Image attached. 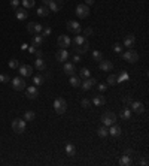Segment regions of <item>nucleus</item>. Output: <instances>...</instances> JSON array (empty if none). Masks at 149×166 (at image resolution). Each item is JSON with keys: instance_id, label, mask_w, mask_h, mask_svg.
<instances>
[{"instance_id": "f257e3e1", "label": "nucleus", "mask_w": 149, "mask_h": 166, "mask_svg": "<svg viewBox=\"0 0 149 166\" xmlns=\"http://www.w3.org/2000/svg\"><path fill=\"white\" fill-rule=\"evenodd\" d=\"M54 109H55L57 114H60V115H61V114H64L67 111V102H66V99L57 97L54 100Z\"/></svg>"}, {"instance_id": "f03ea898", "label": "nucleus", "mask_w": 149, "mask_h": 166, "mask_svg": "<svg viewBox=\"0 0 149 166\" xmlns=\"http://www.w3.org/2000/svg\"><path fill=\"white\" fill-rule=\"evenodd\" d=\"M101 121H103L104 126H112V124L116 123V114L115 112H110V111L104 112L103 115H101Z\"/></svg>"}, {"instance_id": "7ed1b4c3", "label": "nucleus", "mask_w": 149, "mask_h": 166, "mask_svg": "<svg viewBox=\"0 0 149 166\" xmlns=\"http://www.w3.org/2000/svg\"><path fill=\"white\" fill-rule=\"evenodd\" d=\"M12 130L15 132V133H23L24 130H26V120L23 118H15L14 121H12Z\"/></svg>"}, {"instance_id": "20e7f679", "label": "nucleus", "mask_w": 149, "mask_h": 166, "mask_svg": "<svg viewBox=\"0 0 149 166\" xmlns=\"http://www.w3.org/2000/svg\"><path fill=\"white\" fill-rule=\"evenodd\" d=\"M122 58L127 60L128 63H136V61L139 60V53H137L136 49H128L122 54Z\"/></svg>"}, {"instance_id": "39448f33", "label": "nucleus", "mask_w": 149, "mask_h": 166, "mask_svg": "<svg viewBox=\"0 0 149 166\" xmlns=\"http://www.w3.org/2000/svg\"><path fill=\"white\" fill-rule=\"evenodd\" d=\"M42 30H43V27H42V24H39V23H28L27 24V32L30 35H40Z\"/></svg>"}, {"instance_id": "423d86ee", "label": "nucleus", "mask_w": 149, "mask_h": 166, "mask_svg": "<svg viewBox=\"0 0 149 166\" xmlns=\"http://www.w3.org/2000/svg\"><path fill=\"white\" fill-rule=\"evenodd\" d=\"M76 15L79 18H87L90 15V6L88 5H78L76 6Z\"/></svg>"}, {"instance_id": "0eeeda50", "label": "nucleus", "mask_w": 149, "mask_h": 166, "mask_svg": "<svg viewBox=\"0 0 149 166\" xmlns=\"http://www.w3.org/2000/svg\"><path fill=\"white\" fill-rule=\"evenodd\" d=\"M12 88L17 90V91L24 90V88H26V81H24V78H21V76L14 78V79H12Z\"/></svg>"}, {"instance_id": "6e6552de", "label": "nucleus", "mask_w": 149, "mask_h": 166, "mask_svg": "<svg viewBox=\"0 0 149 166\" xmlns=\"http://www.w3.org/2000/svg\"><path fill=\"white\" fill-rule=\"evenodd\" d=\"M67 30H69L70 33H73V35H79L82 27H81V24L78 21H69L67 23Z\"/></svg>"}, {"instance_id": "1a4fd4ad", "label": "nucleus", "mask_w": 149, "mask_h": 166, "mask_svg": "<svg viewBox=\"0 0 149 166\" xmlns=\"http://www.w3.org/2000/svg\"><path fill=\"white\" fill-rule=\"evenodd\" d=\"M95 84H97V81H95L94 78H85L83 81H81V87L85 90V91H88V90H91Z\"/></svg>"}, {"instance_id": "9d476101", "label": "nucleus", "mask_w": 149, "mask_h": 166, "mask_svg": "<svg viewBox=\"0 0 149 166\" xmlns=\"http://www.w3.org/2000/svg\"><path fill=\"white\" fill-rule=\"evenodd\" d=\"M63 5H64V0H51V3L48 5V8L52 12H58L63 8Z\"/></svg>"}, {"instance_id": "9b49d317", "label": "nucleus", "mask_w": 149, "mask_h": 166, "mask_svg": "<svg viewBox=\"0 0 149 166\" xmlns=\"http://www.w3.org/2000/svg\"><path fill=\"white\" fill-rule=\"evenodd\" d=\"M26 96H27L28 99H36V97L39 96V90H37V87H36V85H30V87H27V88H26Z\"/></svg>"}, {"instance_id": "f8f14e48", "label": "nucleus", "mask_w": 149, "mask_h": 166, "mask_svg": "<svg viewBox=\"0 0 149 166\" xmlns=\"http://www.w3.org/2000/svg\"><path fill=\"white\" fill-rule=\"evenodd\" d=\"M57 44H58L60 48L66 49V48H69V45H70V39H69V36H66V35H61V36H58Z\"/></svg>"}, {"instance_id": "ddd939ff", "label": "nucleus", "mask_w": 149, "mask_h": 166, "mask_svg": "<svg viewBox=\"0 0 149 166\" xmlns=\"http://www.w3.org/2000/svg\"><path fill=\"white\" fill-rule=\"evenodd\" d=\"M18 69H19V72H21V75H23V76H31V75H33V67H31L30 65H21Z\"/></svg>"}, {"instance_id": "4468645a", "label": "nucleus", "mask_w": 149, "mask_h": 166, "mask_svg": "<svg viewBox=\"0 0 149 166\" xmlns=\"http://www.w3.org/2000/svg\"><path fill=\"white\" fill-rule=\"evenodd\" d=\"M100 63V70H103V72H109V70H112L113 69V63L110 60H101V61H99Z\"/></svg>"}, {"instance_id": "2eb2a0df", "label": "nucleus", "mask_w": 149, "mask_h": 166, "mask_svg": "<svg viewBox=\"0 0 149 166\" xmlns=\"http://www.w3.org/2000/svg\"><path fill=\"white\" fill-rule=\"evenodd\" d=\"M55 57H57V60H58V61H63V63H64V61H67V60H69V53H67L66 49L60 48V49L57 51Z\"/></svg>"}, {"instance_id": "dca6fc26", "label": "nucleus", "mask_w": 149, "mask_h": 166, "mask_svg": "<svg viewBox=\"0 0 149 166\" xmlns=\"http://www.w3.org/2000/svg\"><path fill=\"white\" fill-rule=\"evenodd\" d=\"M15 15H17L18 19H21V21H23V19H26V18L28 17V12H27L26 8H17V9H15Z\"/></svg>"}, {"instance_id": "f3484780", "label": "nucleus", "mask_w": 149, "mask_h": 166, "mask_svg": "<svg viewBox=\"0 0 149 166\" xmlns=\"http://www.w3.org/2000/svg\"><path fill=\"white\" fill-rule=\"evenodd\" d=\"M88 48H90V44H88V40H85L82 45L74 47V53H76V54H85L88 51Z\"/></svg>"}, {"instance_id": "a211bd4d", "label": "nucleus", "mask_w": 149, "mask_h": 166, "mask_svg": "<svg viewBox=\"0 0 149 166\" xmlns=\"http://www.w3.org/2000/svg\"><path fill=\"white\" fill-rule=\"evenodd\" d=\"M130 106L133 108V112H136V114H142V112H145V105H143L142 102H133Z\"/></svg>"}, {"instance_id": "6ab92c4d", "label": "nucleus", "mask_w": 149, "mask_h": 166, "mask_svg": "<svg viewBox=\"0 0 149 166\" xmlns=\"http://www.w3.org/2000/svg\"><path fill=\"white\" fill-rule=\"evenodd\" d=\"M134 44H136V38H134V35H128V36H125V39H124V47L131 48Z\"/></svg>"}, {"instance_id": "aec40b11", "label": "nucleus", "mask_w": 149, "mask_h": 166, "mask_svg": "<svg viewBox=\"0 0 149 166\" xmlns=\"http://www.w3.org/2000/svg\"><path fill=\"white\" fill-rule=\"evenodd\" d=\"M43 40H45V38L42 36V35H33V47H36V48H39L42 44H43Z\"/></svg>"}, {"instance_id": "412c9836", "label": "nucleus", "mask_w": 149, "mask_h": 166, "mask_svg": "<svg viewBox=\"0 0 149 166\" xmlns=\"http://www.w3.org/2000/svg\"><path fill=\"white\" fill-rule=\"evenodd\" d=\"M92 105H95V106H101V105H104L106 103V99H104V96H100V94H97V96H94V99H92Z\"/></svg>"}, {"instance_id": "4be33fe9", "label": "nucleus", "mask_w": 149, "mask_h": 166, "mask_svg": "<svg viewBox=\"0 0 149 166\" xmlns=\"http://www.w3.org/2000/svg\"><path fill=\"white\" fill-rule=\"evenodd\" d=\"M34 67H36L39 72H43V70H45V67H46L45 60H43V58H37V60L34 61Z\"/></svg>"}, {"instance_id": "5701e85b", "label": "nucleus", "mask_w": 149, "mask_h": 166, "mask_svg": "<svg viewBox=\"0 0 149 166\" xmlns=\"http://www.w3.org/2000/svg\"><path fill=\"white\" fill-rule=\"evenodd\" d=\"M63 69H64V72H66V74L67 75H74V72H76V69H74V65L73 63H64V67H63Z\"/></svg>"}, {"instance_id": "b1692460", "label": "nucleus", "mask_w": 149, "mask_h": 166, "mask_svg": "<svg viewBox=\"0 0 149 166\" xmlns=\"http://www.w3.org/2000/svg\"><path fill=\"white\" fill-rule=\"evenodd\" d=\"M109 135H112L113 138H118L121 135V127L119 126H115V124H112L110 126V130H109Z\"/></svg>"}, {"instance_id": "393cba45", "label": "nucleus", "mask_w": 149, "mask_h": 166, "mask_svg": "<svg viewBox=\"0 0 149 166\" xmlns=\"http://www.w3.org/2000/svg\"><path fill=\"white\" fill-rule=\"evenodd\" d=\"M66 153H67V156H70V157L76 156V147H74L73 144H67L66 145Z\"/></svg>"}, {"instance_id": "a878e982", "label": "nucleus", "mask_w": 149, "mask_h": 166, "mask_svg": "<svg viewBox=\"0 0 149 166\" xmlns=\"http://www.w3.org/2000/svg\"><path fill=\"white\" fill-rule=\"evenodd\" d=\"M130 163H131V159H130V156H127V154H124L119 159V165L121 166H128Z\"/></svg>"}, {"instance_id": "bb28decb", "label": "nucleus", "mask_w": 149, "mask_h": 166, "mask_svg": "<svg viewBox=\"0 0 149 166\" xmlns=\"http://www.w3.org/2000/svg\"><path fill=\"white\" fill-rule=\"evenodd\" d=\"M49 14V8L48 6H40L39 9H37V15L39 17H46Z\"/></svg>"}, {"instance_id": "cd10ccee", "label": "nucleus", "mask_w": 149, "mask_h": 166, "mask_svg": "<svg viewBox=\"0 0 149 166\" xmlns=\"http://www.w3.org/2000/svg\"><path fill=\"white\" fill-rule=\"evenodd\" d=\"M34 118H36L34 111H26V114H24V120L26 121H33Z\"/></svg>"}, {"instance_id": "c85d7f7f", "label": "nucleus", "mask_w": 149, "mask_h": 166, "mask_svg": "<svg viewBox=\"0 0 149 166\" xmlns=\"http://www.w3.org/2000/svg\"><path fill=\"white\" fill-rule=\"evenodd\" d=\"M97 135L100 138H106L109 135V130H108V126H103V127H100L99 130H97Z\"/></svg>"}, {"instance_id": "c756f323", "label": "nucleus", "mask_w": 149, "mask_h": 166, "mask_svg": "<svg viewBox=\"0 0 149 166\" xmlns=\"http://www.w3.org/2000/svg\"><path fill=\"white\" fill-rule=\"evenodd\" d=\"M79 78H81V79L90 78V70H88L87 67H82V69L79 70Z\"/></svg>"}, {"instance_id": "7c9ffc66", "label": "nucleus", "mask_w": 149, "mask_h": 166, "mask_svg": "<svg viewBox=\"0 0 149 166\" xmlns=\"http://www.w3.org/2000/svg\"><path fill=\"white\" fill-rule=\"evenodd\" d=\"M70 85H72V87H79V85H81V78L72 75V78H70Z\"/></svg>"}, {"instance_id": "2f4dec72", "label": "nucleus", "mask_w": 149, "mask_h": 166, "mask_svg": "<svg viewBox=\"0 0 149 166\" xmlns=\"http://www.w3.org/2000/svg\"><path fill=\"white\" fill-rule=\"evenodd\" d=\"M108 84H109V85L118 84V76H116V75H109V76H108Z\"/></svg>"}, {"instance_id": "473e14b6", "label": "nucleus", "mask_w": 149, "mask_h": 166, "mask_svg": "<svg viewBox=\"0 0 149 166\" xmlns=\"http://www.w3.org/2000/svg\"><path fill=\"white\" fill-rule=\"evenodd\" d=\"M85 40H87V39H85L83 36H76V38L73 39V44H74V47H78V45H82Z\"/></svg>"}, {"instance_id": "72a5a7b5", "label": "nucleus", "mask_w": 149, "mask_h": 166, "mask_svg": "<svg viewBox=\"0 0 149 166\" xmlns=\"http://www.w3.org/2000/svg\"><path fill=\"white\" fill-rule=\"evenodd\" d=\"M121 118H122V120H130V118H131V111H130V109H124V111L121 112Z\"/></svg>"}, {"instance_id": "f704fd0d", "label": "nucleus", "mask_w": 149, "mask_h": 166, "mask_svg": "<svg viewBox=\"0 0 149 166\" xmlns=\"http://www.w3.org/2000/svg\"><path fill=\"white\" fill-rule=\"evenodd\" d=\"M92 60L101 61V60H103V54L100 53V51H92Z\"/></svg>"}, {"instance_id": "c9c22d12", "label": "nucleus", "mask_w": 149, "mask_h": 166, "mask_svg": "<svg viewBox=\"0 0 149 166\" xmlns=\"http://www.w3.org/2000/svg\"><path fill=\"white\" fill-rule=\"evenodd\" d=\"M21 3H23V6L26 9H28V8H33L34 6V0H21Z\"/></svg>"}, {"instance_id": "e433bc0d", "label": "nucleus", "mask_w": 149, "mask_h": 166, "mask_svg": "<svg viewBox=\"0 0 149 166\" xmlns=\"http://www.w3.org/2000/svg\"><path fill=\"white\" fill-rule=\"evenodd\" d=\"M43 76H42V75H36L34 78H33V82H34V85H42V84H43Z\"/></svg>"}, {"instance_id": "4c0bfd02", "label": "nucleus", "mask_w": 149, "mask_h": 166, "mask_svg": "<svg viewBox=\"0 0 149 166\" xmlns=\"http://www.w3.org/2000/svg\"><path fill=\"white\" fill-rule=\"evenodd\" d=\"M9 67H10V69H18V67H19V63H18V60H17V58H12V60H9Z\"/></svg>"}, {"instance_id": "58836bf2", "label": "nucleus", "mask_w": 149, "mask_h": 166, "mask_svg": "<svg viewBox=\"0 0 149 166\" xmlns=\"http://www.w3.org/2000/svg\"><path fill=\"white\" fill-rule=\"evenodd\" d=\"M81 105H82V108H90L91 106V100L90 99H82L81 100Z\"/></svg>"}, {"instance_id": "ea45409f", "label": "nucleus", "mask_w": 149, "mask_h": 166, "mask_svg": "<svg viewBox=\"0 0 149 166\" xmlns=\"http://www.w3.org/2000/svg\"><path fill=\"white\" fill-rule=\"evenodd\" d=\"M125 79H128V74H127V72H122V75L118 76V82H122V81H125Z\"/></svg>"}, {"instance_id": "a19ab883", "label": "nucleus", "mask_w": 149, "mask_h": 166, "mask_svg": "<svg viewBox=\"0 0 149 166\" xmlns=\"http://www.w3.org/2000/svg\"><path fill=\"white\" fill-rule=\"evenodd\" d=\"M124 103H127V105H131V103H133V97H131L130 94H127V96L124 97Z\"/></svg>"}, {"instance_id": "79ce46f5", "label": "nucleus", "mask_w": 149, "mask_h": 166, "mask_svg": "<svg viewBox=\"0 0 149 166\" xmlns=\"http://www.w3.org/2000/svg\"><path fill=\"white\" fill-rule=\"evenodd\" d=\"M19 3H21V0H10V6H12L14 9H17Z\"/></svg>"}, {"instance_id": "37998d69", "label": "nucleus", "mask_w": 149, "mask_h": 166, "mask_svg": "<svg viewBox=\"0 0 149 166\" xmlns=\"http://www.w3.org/2000/svg\"><path fill=\"white\" fill-rule=\"evenodd\" d=\"M83 35H85V36H91V35H92V28H91V27H87V28L83 30Z\"/></svg>"}, {"instance_id": "c03bdc74", "label": "nucleus", "mask_w": 149, "mask_h": 166, "mask_svg": "<svg viewBox=\"0 0 149 166\" xmlns=\"http://www.w3.org/2000/svg\"><path fill=\"white\" fill-rule=\"evenodd\" d=\"M0 82H3V84L5 82H9V76L8 75H0Z\"/></svg>"}, {"instance_id": "a18cd8bd", "label": "nucleus", "mask_w": 149, "mask_h": 166, "mask_svg": "<svg viewBox=\"0 0 149 166\" xmlns=\"http://www.w3.org/2000/svg\"><path fill=\"white\" fill-rule=\"evenodd\" d=\"M113 51H115V53H121V51H122V47H121L119 44H116V45L113 47Z\"/></svg>"}, {"instance_id": "49530a36", "label": "nucleus", "mask_w": 149, "mask_h": 166, "mask_svg": "<svg viewBox=\"0 0 149 166\" xmlns=\"http://www.w3.org/2000/svg\"><path fill=\"white\" fill-rule=\"evenodd\" d=\"M34 53H36V57L37 58H42V56H43V51H42V49H36Z\"/></svg>"}, {"instance_id": "de8ad7c7", "label": "nucleus", "mask_w": 149, "mask_h": 166, "mask_svg": "<svg viewBox=\"0 0 149 166\" xmlns=\"http://www.w3.org/2000/svg\"><path fill=\"white\" fill-rule=\"evenodd\" d=\"M48 35H51V28H49V27H46V28L43 30V35H42V36L45 38V36H48Z\"/></svg>"}, {"instance_id": "09e8293b", "label": "nucleus", "mask_w": 149, "mask_h": 166, "mask_svg": "<svg viewBox=\"0 0 149 166\" xmlns=\"http://www.w3.org/2000/svg\"><path fill=\"white\" fill-rule=\"evenodd\" d=\"M73 61H74V63H78V61H81V57H79V56L76 54V56L73 57Z\"/></svg>"}, {"instance_id": "8fccbe9b", "label": "nucleus", "mask_w": 149, "mask_h": 166, "mask_svg": "<svg viewBox=\"0 0 149 166\" xmlns=\"http://www.w3.org/2000/svg\"><path fill=\"white\" fill-rule=\"evenodd\" d=\"M94 2H95V0H85V5H94Z\"/></svg>"}, {"instance_id": "3c124183", "label": "nucleus", "mask_w": 149, "mask_h": 166, "mask_svg": "<svg viewBox=\"0 0 149 166\" xmlns=\"http://www.w3.org/2000/svg\"><path fill=\"white\" fill-rule=\"evenodd\" d=\"M99 90H100V91L106 90V84H100V85H99Z\"/></svg>"}, {"instance_id": "603ef678", "label": "nucleus", "mask_w": 149, "mask_h": 166, "mask_svg": "<svg viewBox=\"0 0 149 166\" xmlns=\"http://www.w3.org/2000/svg\"><path fill=\"white\" fill-rule=\"evenodd\" d=\"M42 3H43V6H48L51 3V0H42Z\"/></svg>"}, {"instance_id": "864d4df0", "label": "nucleus", "mask_w": 149, "mask_h": 166, "mask_svg": "<svg viewBox=\"0 0 149 166\" xmlns=\"http://www.w3.org/2000/svg\"><path fill=\"white\" fill-rule=\"evenodd\" d=\"M139 163H140V165H143V166H146V165H148V160H146V159H143V160H140Z\"/></svg>"}, {"instance_id": "5fc2aeb1", "label": "nucleus", "mask_w": 149, "mask_h": 166, "mask_svg": "<svg viewBox=\"0 0 149 166\" xmlns=\"http://www.w3.org/2000/svg\"><path fill=\"white\" fill-rule=\"evenodd\" d=\"M124 154H127V156H131V154H133V151L128 148V150H125V153H124Z\"/></svg>"}, {"instance_id": "6e6d98bb", "label": "nucleus", "mask_w": 149, "mask_h": 166, "mask_svg": "<svg viewBox=\"0 0 149 166\" xmlns=\"http://www.w3.org/2000/svg\"><path fill=\"white\" fill-rule=\"evenodd\" d=\"M34 51H36V47H33V45H31V48H30V53H34Z\"/></svg>"}]
</instances>
